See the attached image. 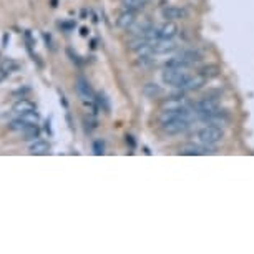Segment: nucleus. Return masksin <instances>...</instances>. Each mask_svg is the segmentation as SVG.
I'll return each instance as SVG.
<instances>
[{"mask_svg":"<svg viewBox=\"0 0 254 254\" xmlns=\"http://www.w3.org/2000/svg\"><path fill=\"white\" fill-rule=\"evenodd\" d=\"M190 67H178V65H166L163 70V82L166 85L178 86V88H183V85L186 83L188 78L191 77V73L188 72Z\"/></svg>","mask_w":254,"mask_h":254,"instance_id":"1","label":"nucleus"},{"mask_svg":"<svg viewBox=\"0 0 254 254\" xmlns=\"http://www.w3.org/2000/svg\"><path fill=\"white\" fill-rule=\"evenodd\" d=\"M196 138H198L199 143L208 144V146H214V144L223 141V138H225V131H223V128H218V126L206 125L198 131Z\"/></svg>","mask_w":254,"mask_h":254,"instance_id":"2","label":"nucleus"},{"mask_svg":"<svg viewBox=\"0 0 254 254\" xmlns=\"http://www.w3.org/2000/svg\"><path fill=\"white\" fill-rule=\"evenodd\" d=\"M221 110V103L218 98H213V96H206V98H201L198 103L195 105V112L199 118L209 116L213 113Z\"/></svg>","mask_w":254,"mask_h":254,"instance_id":"3","label":"nucleus"},{"mask_svg":"<svg viewBox=\"0 0 254 254\" xmlns=\"http://www.w3.org/2000/svg\"><path fill=\"white\" fill-rule=\"evenodd\" d=\"M191 121L185 120V118H171V120H165L161 121V130L165 131L166 135H179V133H185V131L190 128Z\"/></svg>","mask_w":254,"mask_h":254,"instance_id":"4","label":"nucleus"},{"mask_svg":"<svg viewBox=\"0 0 254 254\" xmlns=\"http://www.w3.org/2000/svg\"><path fill=\"white\" fill-rule=\"evenodd\" d=\"M208 153H213L211 146L208 144H195V143H186L179 148V155H185V156H201V155H208Z\"/></svg>","mask_w":254,"mask_h":254,"instance_id":"5","label":"nucleus"},{"mask_svg":"<svg viewBox=\"0 0 254 254\" xmlns=\"http://www.w3.org/2000/svg\"><path fill=\"white\" fill-rule=\"evenodd\" d=\"M178 35V25L173 20H166L160 27H156V37L158 40H173Z\"/></svg>","mask_w":254,"mask_h":254,"instance_id":"6","label":"nucleus"},{"mask_svg":"<svg viewBox=\"0 0 254 254\" xmlns=\"http://www.w3.org/2000/svg\"><path fill=\"white\" fill-rule=\"evenodd\" d=\"M75 88H77V93L78 96L83 100V102H90V100H93V88H91L90 82L86 80L85 77H78L77 82H75Z\"/></svg>","mask_w":254,"mask_h":254,"instance_id":"7","label":"nucleus"},{"mask_svg":"<svg viewBox=\"0 0 254 254\" xmlns=\"http://www.w3.org/2000/svg\"><path fill=\"white\" fill-rule=\"evenodd\" d=\"M201 120H203L204 123L211 125V126H218V128H225V126L229 125V116H227L226 113L221 112V110L213 113V115H209V116L201 118Z\"/></svg>","mask_w":254,"mask_h":254,"instance_id":"8","label":"nucleus"},{"mask_svg":"<svg viewBox=\"0 0 254 254\" xmlns=\"http://www.w3.org/2000/svg\"><path fill=\"white\" fill-rule=\"evenodd\" d=\"M161 15H163V19L166 20H179V19H186L188 17V10L183 7H174V5H169L161 10Z\"/></svg>","mask_w":254,"mask_h":254,"instance_id":"9","label":"nucleus"},{"mask_svg":"<svg viewBox=\"0 0 254 254\" xmlns=\"http://www.w3.org/2000/svg\"><path fill=\"white\" fill-rule=\"evenodd\" d=\"M135 22H137V12H135V10H126V8H125V12H121L120 17L116 19V25L120 28L128 30V28L133 27Z\"/></svg>","mask_w":254,"mask_h":254,"instance_id":"10","label":"nucleus"},{"mask_svg":"<svg viewBox=\"0 0 254 254\" xmlns=\"http://www.w3.org/2000/svg\"><path fill=\"white\" fill-rule=\"evenodd\" d=\"M186 107H190V103H188L186 98H181V96H171V98L165 100L163 105H161L163 110H181V108Z\"/></svg>","mask_w":254,"mask_h":254,"instance_id":"11","label":"nucleus"},{"mask_svg":"<svg viewBox=\"0 0 254 254\" xmlns=\"http://www.w3.org/2000/svg\"><path fill=\"white\" fill-rule=\"evenodd\" d=\"M151 45H153V54H168V52H173L176 48L173 40H155L151 42Z\"/></svg>","mask_w":254,"mask_h":254,"instance_id":"12","label":"nucleus"},{"mask_svg":"<svg viewBox=\"0 0 254 254\" xmlns=\"http://www.w3.org/2000/svg\"><path fill=\"white\" fill-rule=\"evenodd\" d=\"M28 151L30 155H47V153L50 151V144L43 141V140H35V141L30 144Z\"/></svg>","mask_w":254,"mask_h":254,"instance_id":"13","label":"nucleus"},{"mask_svg":"<svg viewBox=\"0 0 254 254\" xmlns=\"http://www.w3.org/2000/svg\"><path fill=\"white\" fill-rule=\"evenodd\" d=\"M12 110H14L15 113H25V112H32L35 110V105L30 102V100H25V98H22L19 100V102H15L14 103V107H12Z\"/></svg>","mask_w":254,"mask_h":254,"instance_id":"14","label":"nucleus"},{"mask_svg":"<svg viewBox=\"0 0 254 254\" xmlns=\"http://www.w3.org/2000/svg\"><path fill=\"white\" fill-rule=\"evenodd\" d=\"M0 70L5 73H15L20 70V63L14 58H5L2 62V65H0Z\"/></svg>","mask_w":254,"mask_h":254,"instance_id":"15","label":"nucleus"},{"mask_svg":"<svg viewBox=\"0 0 254 254\" xmlns=\"http://www.w3.org/2000/svg\"><path fill=\"white\" fill-rule=\"evenodd\" d=\"M123 2V7L126 8V10H141V8L146 5L148 0H121Z\"/></svg>","mask_w":254,"mask_h":254,"instance_id":"16","label":"nucleus"},{"mask_svg":"<svg viewBox=\"0 0 254 254\" xmlns=\"http://www.w3.org/2000/svg\"><path fill=\"white\" fill-rule=\"evenodd\" d=\"M19 118H20V120H24L25 123H28V125H38V121H40V115H38V113L35 112V110L20 113Z\"/></svg>","mask_w":254,"mask_h":254,"instance_id":"17","label":"nucleus"},{"mask_svg":"<svg viewBox=\"0 0 254 254\" xmlns=\"http://www.w3.org/2000/svg\"><path fill=\"white\" fill-rule=\"evenodd\" d=\"M22 135H24V140H35L40 137V128L37 125H28L27 128L22 131Z\"/></svg>","mask_w":254,"mask_h":254,"instance_id":"18","label":"nucleus"},{"mask_svg":"<svg viewBox=\"0 0 254 254\" xmlns=\"http://www.w3.org/2000/svg\"><path fill=\"white\" fill-rule=\"evenodd\" d=\"M28 126V123H25L24 120H20V118H17V120H12L10 123H8V128L10 130H14V131H24L25 128Z\"/></svg>","mask_w":254,"mask_h":254,"instance_id":"19","label":"nucleus"},{"mask_svg":"<svg viewBox=\"0 0 254 254\" xmlns=\"http://www.w3.org/2000/svg\"><path fill=\"white\" fill-rule=\"evenodd\" d=\"M201 75H203L206 80H209V78H213V77H216L218 73H220V68L218 67H206V68H203L201 70Z\"/></svg>","mask_w":254,"mask_h":254,"instance_id":"20","label":"nucleus"},{"mask_svg":"<svg viewBox=\"0 0 254 254\" xmlns=\"http://www.w3.org/2000/svg\"><path fill=\"white\" fill-rule=\"evenodd\" d=\"M144 93H146L148 96H155V95L161 93V88L160 86H156V83H148V85L144 86Z\"/></svg>","mask_w":254,"mask_h":254,"instance_id":"21","label":"nucleus"},{"mask_svg":"<svg viewBox=\"0 0 254 254\" xmlns=\"http://www.w3.org/2000/svg\"><path fill=\"white\" fill-rule=\"evenodd\" d=\"M93 153L96 156H100L105 153V143L102 141V140H96V141L93 143Z\"/></svg>","mask_w":254,"mask_h":254,"instance_id":"22","label":"nucleus"},{"mask_svg":"<svg viewBox=\"0 0 254 254\" xmlns=\"http://www.w3.org/2000/svg\"><path fill=\"white\" fill-rule=\"evenodd\" d=\"M96 103L102 107L103 112H110V105H108V100L105 95H98V98H96Z\"/></svg>","mask_w":254,"mask_h":254,"instance_id":"23","label":"nucleus"},{"mask_svg":"<svg viewBox=\"0 0 254 254\" xmlns=\"http://www.w3.org/2000/svg\"><path fill=\"white\" fill-rule=\"evenodd\" d=\"M67 54L70 55V56H72V62H75V63H78V65H80L82 62H80V58H78V55L75 54V55H73V52L72 50H70V48H68V50H67Z\"/></svg>","mask_w":254,"mask_h":254,"instance_id":"24","label":"nucleus"},{"mask_svg":"<svg viewBox=\"0 0 254 254\" xmlns=\"http://www.w3.org/2000/svg\"><path fill=\"white\" fill-rule=\"evenodd\" d=\"M43 38H45V42H47V47H50L52 50H54V45H52V35H48V33H43Z\"/></svg>","mask_w":254,"mask_h":254,"instance_id":"25","label":"nucleus"},{"mask_svg":"<svg viewBox=\"0 0 254 254\" xmlns=\"http://www.w3.org/2000/svg\"><path fill=\"white\" fill-rule=\"evenodd\" d=\"M7 42H8V35L5 33L3 35V40H2V47H7Z\"/></svg>","mask_w":254,"mask_h":254,"instance_id":"26","label":"nucleus"},{"mask_svg":"<svg viewBox=\"0 0 254 254\" xmlns=\"http://www.w3.org/2000/svg\"><path fill=\"white\" fill-rule=\"evenodd\" d=\"M5 77H7V73H5V72H2V70H0V82H3V80H5Z\"/></svg>","mask_w":254,"mask_h":254,"instance_id":"27","label":"nucleus"},{"mask_svg":"<svg viewBox=\"0 0 254 254\" xmlns=\"http://www.w3.org/2000/svg\"><path fill=\"white\" fill-rule=\"evenodd\" d=\"M52 7H56V0H52Z\"/></svg>","mask_w":254,"mask_h":254,"instance_id":"28","label":"nucleus"}]
</instances>
